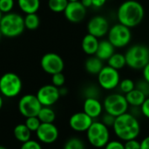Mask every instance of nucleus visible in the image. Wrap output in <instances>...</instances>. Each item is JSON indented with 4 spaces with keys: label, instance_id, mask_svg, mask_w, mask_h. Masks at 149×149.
I'll return each mask as SVG.
<instances>
[{
    "label": "nucleus",
    "instance_id": "nucleus-1",
    "mask_svg": "<svg viewBox=\"0 0 149 149\" xmlns=\"http://www.w3.org/2000/svg\"><path fill=\"white\" fill-rule=\"evenodd\" d=\"M144 16V7L136 0H127L123 2L117 10L119 23L130 29L139 25L142 22Z\"/></svg>",
    "mask_w": 149,
    "mask_h": 149
},
{
    "label": "nucleus",
    "instance_id": "nucleus-2",
    "mask_svg": "<svg viewBox=\"0 0 149 149\" xmlns=\"http://www.w3.org/2000/svg\"><path fill=\"white\" fill-rule=\"evenodd\" d=\"M113 128L116 136L123 141L136 139L141 133L137 117L127 112L115 118Z\"/></svg>",
    "mask_w": 149,
    "mask_h": 149
},
{
    "label": "nucleus",
    "instance_id": "nucleus-3",
    "mask_svg": "<svg viewBox=\"0 0 149 149\" xmlns=\"http://www.w3.org/2000/svg\"><path fill=\"white\" fill-rule=\"evenodd\" d=\"M25 29L24 17L17 13L9 12L3 15L0 20V31L7 38H16Z\"/></svg>",
    "mask_w": 149,
    "mask_h": 149
},
{
    "label": "nucleus",
    "instance_id": "nucleus-4",
    "mask_svg": "<svg viewBox=\"0 0 149 149\" xmlns=\"http://www.w3.org/2000/svg\"><path fill=\"white\" fill-rule=\"evenodd\" d=\"M127 65L134 70H143L149 63V49L143 45L131 46L125 54Z\"/></svg>",
    "mask_w": 149,
    "mask_h": 149
},
{
    "label": "nucleus",
    "instance_id": "nucleus-5",
    "mask_svg": "<svg viewBox=\"0 0 149 149\" xmlns=\"http://www.w3.org/2000/svg\"><path fill=\"white\" fill-rule=\"evenodd\" d=\"M88 142L96 148H105L110 141L108 127L101 121H93L86 131Z\"/></svg>",
    "mask_w": 149,
    "mask_h": 149
},
{
    "label": "nucleus",
    "instance_id": "nucleus-6",
    "mask_svg": "<svg viewBox=\"0 0 149 149\" xmlns=\"http://www.w3.org/2000/svg\"><path fill=\"white\" fill-rule=\"evenodd\" d=\"M22 90V80L18 75L13 72H6L0 78V93L7 97L17 96Z\"/></svg>",
    "mask_w": 149,
    "mask_h": 149
},
{
    "label": "nucleus",
    "instance_id": "nucleus-7",
    "mask_svg": "<svg viewBox=\"0 0 149 149\" xmlns=\"http://www.w3.org/2000/svg\"><path fill=\"white\" fill-rule=\"evenodd\" d=\"M128 103L125 95L120 93H112L107 96L103 102V107L106 113L118 117L128 110Z\"/></svg>",
    "mask_w": 149,
    "mask_h": 149
},
{
    "label": "nucleus",
    "instance_id": "nucleus-8",
    "mask_svg": "<svg viewBox=\"0 0 149 149\" xmlns=\"http://www.w3.org/2000/svg\"><path fill=\"white\" fill-rule=\"evenodd\" d=\"M107 37V39L115 48H123L130 43L132 39V32L130 28L119 23L109 29Z\"/></svg>",
    "mask_w": 149,
    "mask_h": 149
},
{
    "label": "nucleus",
    "instance_id": "nucleus-9",
    "mask_svg": "<svg viewBox=\"0 0 149 149\" xmlns=\"http://www.w3.org/2000/svg\"><path fill=\"white\" fill-rule=\"evenodd\" d=\"M98 82L100 86L104 90H113L120 82V76L118 70L107 65L102 68L98 74Z\"/></svg>",
    "mask_w": 149,
    "mask_h": 149
},
{
    "label": "nucleus",
    "instance_id": "nucleus-10",
    "mask_svg": "<svg viewBox=\"0 0 149 149\" xmlns=\"http://www.w3.org/2000/svg\"><path fill=\"white\" fill-rule=\"evenodd\" d=\"M42 105L36 95L26 94L23 96L18 102V110L25 118L38 116Z\"/></svg>",
    "mask_w": 149,
    "mask_h": 149
},
{
    "label": "nucleus",
    "instance_id": "nucleus-11",
    "mask_svg": "<svg viewBox=\"0 0 149 149\" xmlns=\"http://www.w3.org/2000/svg\"><path fill=\"white\" fill-rule=\"evenodd\" d=\"M40 65L46 73L53 75L55 73L63 72L65 63L63 58L58 54L48 52L41 58Z\"/></svg>",
    "mask_w": 149,
    "mask_h": 149
},
{
    "label": "nucleus",
    "instance_id": "nucleus-12",
    "mask_svg": "<svg viewBox=\"0 0 149 149\" xmlns=\"http://www.w3.org/2000/svg\"><path fill=\"white\" fill-rule=\"evenodd\" d=\"M36 96L43 107H51L58 100L60 93L59 89L52 84L40 87Z\"/></svg>",
    "mask_w": 149,
    "mask_h": 149
},
{
    "label": "nucleus",
    "instance_id": "nucleus-13",
    "mask_svg": "<svg viewBox=\"0 0 149 149\" xmlns=\"http://www.w3.org/2000/svg\"><path fill=\"white\" fill-rule=\"evenodd\" d=\"M109 29V23L103 16H95L92 17L87 24L88 33L98 38L107 35Z\"/></svg>",
    "mask_w": 149,
    "mask_h": 149
},
{
    "label": "nucleus",
    "instance_id": "nucleus-14",
    "mask_svg": "<svg viewBox=\"0 0 149 149\" xmlns=\"http://www.w3.org/2000/svg\"><path fill=\"white\" fill-rule=\"evenodd\" d=\"M86 8L83 6L80 1L77 2H69L64 14L65 18L71 23H80L84 20L86 15Z\"/></svg>",
    "mask_w": 149,
    "mask_h": 149
},
{
    "label": "nucleus",
    "instance_id": "nucleus-15",
    "mask_svg": "<svg viewBox=\"0 0 149 149\" xmlns=\"http://www.w3.org/2000/svg\"><path fill=\"white\" fill-rule=\"evenodd\" d=\"M93 122V119L85 112H79L72 114L69 120V125L73 131L83 133L86 132Z\"/></svg>",
    "mask_w": 149,
    "mask_h": 149
},
{
    "label": "nucleus",
    "instance_id": "nucleus-16",
    "mask_svg": "<svg viewBox=\"0 0 149 149\" xmlns=\"http://www.w3.org/2000/svg\"><path fill=\"white\" fill-rule=\"evenodd\" d=\"M38 140L45 144H52L58 137V130L53 123H41L36 132Z\"/></svg>",
    "mask_w": 149,
    "mask_h": 149
},
{
    "label": "nucleus",
    "instance_id": "nucleus-17",
    "mask_svg": "<svg viewBox=\"0 0 149 149\" xmlns=\"http://www.w3.org/2000/svg\"><path fill=\"white\" fill-rule=\"evenodd\" d=\"M104 107L103 104L99 100V99L87 98L85 100L83 104V112L89 115L93 119L100 117L102 113Z\"/></svg>",
    "mask_w": 149,
    "mask_h": 149
},
{
    "label": "nucleus",
    "instance_id": "nucleus-18",
    "mask_svg": "<svg viewBox=\"0 0 149 149\" xmlns=\"http://www.w3.org/2000/svg\"><path fill=\"white\" fill-rule=\"evenodd\" d=\"M115 53V47L111 44L108 39L101 40L99 43V46L95 56L98 57L102 61L108 60Z\"/></svg>",
    "mask_w": 149,
    "mask_h": 149
},
{
    "label": "nucleus",
    "instance_id": "nucleus-19",
    "mask_svg": "<svg viewBox=\"0 0 149 149\" xmlns=\"http://www.w3.org/2000/svg\"><path fill=\"white\" fill-rule=\"evenodd\" d=\"M99 38L87 33L82 39L81 42V47L83 52L89 55V56H93L95 55L98 46H99Z\"/></svg>",
    "mask_w": 149,
    "mask_h": 149
},
{
    "label": "nucleus",
    "instance_id": "nucleus-20",
    "mask_svg": "<svg viewBox=\"0 0 149 149\" xmlns=\"http://www.w3.org/2000/svg\"><path fill=\"white\" fill-rule=\"evenodd\" d=\"M125 97L127 99L128 105L132 106L133 107H141L145 100L147 99V96L136 88H134L130 93H127Z\"/></svg>",
    "mask_w": 149,
    "mask_h": 149
},
{
    "label": "nucleus",
    "instance_id": "nucleus-21",
    "mask_svg": "<svg viewBox=\"0 0 149 149\" xmlns=\"http://www.w3.org/2000/svg\"><path fill=\"white\" fill-rule=\"evenodd\" d=\"M103 67H104L103 61L101 59H100L96 56H91V57H89L86 60V62H85L86 71L88 73H90V74L98 75L100 72V71L102 70Z\"/></svg>",
    "mask_w": 149,
    "mask_h": 149
},
{
    "label": "nucleus",
    "instance_id": "nucleus-22",
    "mask_svg": "<svg viewBox=\"0 0 149 149\" xmlns=\"http://www.w3.org/2000/svg\"><path fill=\"white\" fill-rule=\"evenodd\" d=\"M19 8L25 14L36 13L40 6V0H17Z\"/></svg>",
    "mask_w": 149,
    "mask_h": 149
},
{
    "label": "nucleus",
    "instance_id": "nucleus-23",
    "mask_svg": "<svg viewBox=\"0 0 149 149\" xmlns=\"http://www.w3.org/2000/svg\"><path fill=\"white\" fill-rule=\"evenodd\" d=\"M31 131L25 124H18L15 127L13 134L15 138L20 142H26L31 140Z\"/></svg>",
    "mask_w": 149,
    "mask_h": 149
},
{
    "label": "nucleus",
    "instance_id": "nucleus-24",
    "mask_svg": "<svg viewBox=\"0 0 149 149\" xmlns=\"http://www.w3.org/2000/svg\"><path fill=\"white\" fill-rule=\"evenodd\" d=\"M38 118L41 123H53L56 118V114L50 107H42L38 114Z\"/></svg>",
    "mask_w": 149,
    "mask_h": 149
},
{
    "label": "nucleus",
    "instance_id": "nucleus-25",
    "mask_svg": "<svg viewBox=\"0 0 149 149\" xmlns=\"http://www.w3.org/2000/svg\"><path fill=\"white\" fill-rule=\"evenodd\" d=\"M108 65L116 69V70H120L122 69L126 65H127V61H126V57L125 55L121 54V53H118L115 52L108 60Z\"/></svg>",
    "mask_w": 149,
    "mask_h": 149
},
{
    "label": "nucleus",
    "instance_id": "nucleus-26",
    "mask_svg": "<svg viewBox=\"0 0 149 149\" xmlns=\"http://www.w3.org/2000/svg\"><path fill=\"white\" fill-rule=\"evenodd\" d=\"M24 21L25 28L31 31L38 29L40 24V19L36 13L26 14V16L24 17Z\"/></svg>",
    "mask_w": 149,
    "mask_h": 149
},
{
    "label": "nucleus",
    "instance_id": "nucleus-27",
    "mask_svg": "<svg viewBox=\"0 0 149 149\" xmlns=\"http://www.w3.org/2000/svg\"><path fill=\"white\" fill-rule=\"evenodd\" d=\"M68 3V0H48V7L53 12H64Z\"/></svg>",
    "mask_w": 149,
    "mask_h": 149
},
{
    "label": "nucleus",
    "instance_id": "nucleus-28",
    "mask_svg": "<svg viewBox=\"0 0 149 149\" xmlns=\"http://www.w3.org/2000/svg\"><path fill=\"white\" fill-rule=\"evenodd\" d=\"M63 149H86V145L79 138H71L65 142Z\"/></svg>",
    "mask_w": 149,
    "mask_h": 149
},
{
    "label": "nucleus",
    "instance_id": "nucleus-29",
    "mask_svg": "<svg viewBox=\"0 0 149 149\" xmlns=\"http://www.w3.org/2000/svg\"><path fill=\"white\" fill-rule=\"evenodd\" d=\"M119 86H120V91L123 93L127 94L135 88V83L131 79H124L120 82Z\"/></svg>",
    "mask_w": 149,
    "mask_h": 149
},
{
    "label": "nucleus",
    "instance_id": "nucleus-30",
    "mask_svg": "<svg viewBox=\"0 0 149 149\" xmlns=\"http://www.w3.org/2000/svg\"><path fill=\"white\" fill-rule=\"evenodd\" d=\"M100 94V88L95 85H90V86H86L84 91V95H85L86 99H87V98L99 99Z\"/></svg>",
    "mask_w": 149,
    "mask_h": 149
},
{
    "label": "nucleus",
    "instance_id": "nucleus-31",
    "mask_svg": "<svg viewBox=\"0 0 149 149\" xmlns=\"http://www.w3.org/2000/svg\"><path fill=\"white\" fill-rule=\"evenodd\" d=\"M24 124L30 129L31 132H37L39 126L41 125V121L39 120L38 116H32V117L26 118Z\"/></svg>",
    "mask_w": 149,
    "mask_h": 149
},
{
    "label": "nucleus",
    "instance_id": "nucleus-32",
    "mask_svg": "<svg viewBox=\"0 0 149 149\" xmlns=\"http://www.w3.org/2000/svg\"><path fill=\"white\" fill-rule=\"evenodd\" d=\"M65 82V78L62 72H58V73L52 75V83L53 86H57L58 88L62 87Z\"/></svg>",
    "mask_w": 149,
    "mask_h": 149
},
{
    "label": "nucleus",
    "instance_id": "nucleus-33",
    "mask_svg": "<svg viewBox=\"0 0 149 149\" xmlns=\"http://www.w3.org/2000/svg\"><path fill=\"white\" fill-rule=\"evenodd\" d=\"M14 6V0H0V10L2 13L11 12Z\"/></svg>",
    "mask_w": 149,
    "mask_h": 149
},
{
    "label": "nucleus",
    "instance_id": "nucleus-34",
    "mask_svg": "<svg viewBox=\"0 0 149 149\" xmlns=\"http://www.w3.org/2000/svg\"><path fill=\"white\" fill-rule=\"evenodd\" d=\"M135 88L142 92L147 98L149 97V82H148L146 79H141L137 83H135Z\"/></svg>",
    "mask_w": 149,
    "mask_h": 149
},
{
    "label": "nucleus",
    "instance_id": "nucleus-35",
    "mask_svg": "<svg viewBox=\"0 0 149 149\" xmlns=\"http://www.w3.org/2000/svg\"><path fill=\"white\" fill-rule=\"evenodd\" d=\"M20 149H42V147L38 142L30 140L26 142H24Z\"/></svg>",
    "mask_w": 149,
    "mask_h": 149
},
{
    "label": "nucleus",
    "instance_id": "nucleus-36",
    "mask_svg": "<svg viewBox=\"0 0 149 149\" xmlns=\"http://www.w3.org/2000/svg\"><path fill=\"white\" fill-rule=\"evenodd\" d=\"M115 118H116V117H114L113 115L106 113L103 115L102 119H101V122H102L103 124H105L107 127H113V124H114V121H115Z\"/></svg>",
    "mask_w": 149,
    "mask_h": 149
},
{
    "label": "nucleus",
    "instance_id": "nucleus-37",
    "mask_svg": "<svg viewBox=\"0 0 149 149\" xmlns=\"http://www.w3.org/2000/svg\"><path fill=\"white\" fill-rule=\"evenodd\" d=\"M105 149H125V146L121 141H109V142L105 146Z\"/></svg>",
    "mask_w": 149,
    "mask_h": 149
},
{
    "label": "nucleus",
    "instance_id": "nucleus-38",
    "mask_svg": "<svg viewBox=\"0 0 149 149\" xmlns=\"http://www.w3.org/2000/svg\"><path fill=\"white\" fill-rule=\"evenodd\" d=\"M124 146L125 149H141V142L136 139H133L125 141Z\"/></svg>",
    "mask_w": 149,
    "mask_h": 149
},
{
    "label": "nucleus",
    "instance_id": "nucleus-39",
    "mask_svg": "<svg viewBox=\"0 0 149 149\" xmlns=\"http://www.w3.org/2000/svg\"><path fill=\"white\" fill-rule=\"evenodd\" d=\"M141 113L146 117L149 119V97H148L145 101L143 102V104L141 107Z\"/></svg>",
    "mask_w": 149,
    "mask_h": 149
},
{
    "label": "nucleus",
    "instance_id": "nucleus-40",
    "mask_svg": "<svg viewBox=\"0 0 149 149\" xmlns=\"http://www.w3.org/2000/svg\"><path fill=\"white\" fill-rule=\"evenodd\" d=\"M107 0H93V6L95 8H101L105 5Z\"/></svg>",
    "mask_w": 149,
    "mask_h": 149
},
{
    "label": "nucleus",
    "instance_id": "nucleus-41",
    "mask_svg": "<svg viewBox=\"0 0 149 149\" xmlns=\"http://www.w3.org/2000/svg\"><path fill=\"white\" fill-rule=\"evenodd\" d=\"M141 149H149V135L141 141Z\"/></svg>",
    "mask_w": 149,
    "mask_h": 149
},
{
    "label": "nucleus",
    "instance_id": "nucleus-42",
    "mask_svg": "<svg viewBox=\"0 0 149 149\" xmlns=\"http://www.w3.org/2000/svg\"><path fill=\"white\" fill-rule=\"evenodd\" d=\"M143 79L149 82V63L143 68Z\"/></svg>",
    "mask_w": 149,
    "mask_h": 149
},
{
    "label": "nucleus",
    "instance_id": "nucleus-43",
    "mask_svg": "<svg viewBox=\"0 0 149 149\" xmlns=\"http://www.w3.org/2000/svg\"><path fill=\"white\" fill-rule=\"evenodd\" d=\"M79 1L83 4V6L86 7V9L93 6V0H79Z\"/></svg>",
    "mask_w": 149,
    "mask_h": 149
},
{
    "label": "nucleus",
    "instance_id": "nucleus-44",
    "mask_svg": "<svg viewBox=\"0 0 149 149\" xmlns=\"http://www.w3.org/2000/svg\"><path fill=\"white\" fill-rule=\"evenodd\" d=\"M2 107H3V99H2V97H1V95H0V110H1V108H2Z\"/></svg>",
    "mask_w": 149,
    "mask_h": 149
},
{
    "label": "nucleus",
    "instance_id": "nucleus-45",
    "mask_svg": "<svg viewBox=\"0 0 149 149\" xmlns=\"http://www.w3.org/2000/svg\"><path fill=\"white\" fill-rule=\"evenodd\" d=\"M77 1H79V0H68V2H77Z\"/></svg>",
    "mask_w": 149,
    "mask_h": 149
},
{
    "label": "nucleus",
    "instance_id": "nucleus-46",
    "mask_svg": "<svg viewBox=\"0 0 149 149\" xmlns=\"http://www.w3.org/2000/svg\"><path fill=\"white\" fill-rule=\"evenodd\" d=\"M2 17H3V13H2V12H1V10H0V20H1Z\"/></svg>",
    "mask_w": 149,
    "mask_h": 149
},
{
    "label": "nucleus",
    "instance_id": "nucleus-47",
    "mask_svg": "<svg viewBox=\"0 0 149 149\" xmlns=\"http://www.w3.org/2000/svg\"><path fill=\"white\" fill-rule=\"evenodd\" d=\"M0 149H7L6 148H4V147H3V146H0Z\"/></svg>",
    "mask_w": 149,
    "mask_h": 149
},
{
    "label": "nucleus",
    "instance_id": "nucleus-48",
    "mask_svg": "<svg viewBox=\"0 0 149 149\" xmlns=\"http://www.w3.org/2000/svg\"><path fill=\"white\" fill-rule=\"evenodd\" d=\"M3 35H2V33H1V31H0V39H1V37H2Z\"/></svg>",
    "mask_w": 149,
    "mask_h": 149
}]
</instances>
